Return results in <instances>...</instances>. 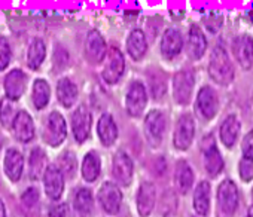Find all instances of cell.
Segmentation results:
<instances>
[{
  "label": "cell",
  "mask_w": 253,
  "mask_h": 217,
  "mask_svg": "<svg viewBox=\"0 0 253 217\" xmlns=\"http://www.w3.org/2000/svg\"><path fill=\"white\" fill-rule=\"evenodd\" d=\"M210 79L219 86H229L235 80V69L234 63L223 45H216L210 54L209 67H207Z\"/></svg>",
  "instance_id": "1"
},
{
  "label": "cell",
  "mask_w": 253,
  "mask_h": 217,
  "mask_svg": "<svg viewBox=\"0 0 253 217\" xmlns=\"http://www.w3.org/2000/svg\"><path fill=\"white\" fill-rule=\"evenodd\" d=\"M216 199L220 213L226 217H232L240 207V190L235 181L231 179L222 180L217 186Z\"/></svg>",
  "instance_id": "2"
},
{
  "label": "cell",
  "mask_w": 253,
  "mask_h": 217,
  "mask_svg": "<svg viewBox=\"0 0 253 217\" xmlns=\"http://www.w3.org/2000/svg\"><path fill=\"white\" fill-rule=\"evenodd\" d=\"M219 107L220 101L216 89L209 85L203 86L195 98V112L198 113V116L204 121H211L217 115Z\"/></svg>",
  "instance_id": "3"
},
{
  "label": "cell",
  "mask_w": 253,
  "mask_h": 217,
  "mask_svg": "<svg viewBox=\"0 0 253 217\" xmlns=\"http://www.w3.org/2000/svg\"><path fill=\"white\" fill-rule=\"evenodd\" d=\"M195 86V74L192 70L185 69L174 74L173 77V97L174 101L180 106H186L191 103L192 92Z\"/></svg>",
  "instance_id": "4"
},
{
  "label": "cell",
  "mask_w": 253,
  "mask_h": 217,
  "mask_svg": "<svg viewBox=\"0 0 253 217\" xmlns=\"http://www.w3.org/2000/svg\"><path fill=\"white\" fill-rule=\"evenodd\" d=\"M203 164H204L206 173L210 177H217L225 168L223 156L220 150L217 149L211 134L207 136L203 142Z\"/></svg>",
  "instance_id": "5"
},
{
  "label": "cell",
  "mask_w": 253,
  "mask_h": 217,
  "mask_svg": "<svg viewBox=\"0 0 253 217\" xmlns=\"http://www.w3.org/2000/svg\"><path fill=\"white\" fill-rule=\"evenodd\" d=\"M195 137V122L194 118L188 113H183L174 127V133H173V145L177 150H188L194 142Z\"/></svg>",
  "instance_id": "6"
},
{
  "label": "cell",
  "mask_w": 253,
  "mask_h": 217,
  "mask_svg": "<svg viewBox=\"0 0 253 217\" xmlns=\"http://www.w3.org/2000/svg\"><path fill=\"white\" fill-rule=\"evenodd\" d=\"M166 127H167V119L163 112L152 110L151 113H148L145 119V136L151 146L157 147L161 145L164 139Z\"/></svg>",
  "instance_id": "7"
},
{
  "label": "cell",
  "mask_w": 253,
  "mask_h": 217,
  "mask_svg": "<svg viewBox=\"0 0 253 217\" xmlns=\"http://www.w3.org/2000/svg\"><path fill=\"white\" fill-rule=\"evenodd\" d=\"M231 49L235 61L243 70H250L253 67V37L247 35H240L234 37Z\"/></svg>",
  "instance_id": "8"
},
{
  "label": "cell",
  "mask_w": 253,
  "mask_h": 217,
  "mask_svg": "<svg viewBox=\"0 0 253 217\" xmlns=\"http://www.w3.org/2000/svg\"><path fill=\"white\" fill-rule=\"evenodd\" d=\"M148 104V94H146V88L142 82H133L128 88V92H126V98H125V107L126 112H128L130 116H140L145 110V107Z\"/></svg>",
  "instance_id": "9"
},
{
  "label": "cell",
  "mask_w": 253,
  "mask_h": 217,
  "mask_svg": "<svg viewBox=\"0 0 253 217\" xmlns=\"http://www.w3.org/2000/svg\"><path fill=\"white\" fill-rule=\"evenodd\" d=\"M67 136V127L64 118L58 112H52L48 118L46 127L43 130V139L49 146H60Z\"/></svg>",
  "instance_id": "10"
},
{
  "label": "cell",
  "mask_w": 253,
  "mask_h": 217,
  "mask_svg": "<svg viewBox=\"0 0 253 217\" xmlns=\"http://www.w3.org/2000/svg\"><path fill=\"white\" fill-rule=\"evenodd\" d=\"M107 61L103 69V79L107 83H116L125 70V60L119 49L110 48L106 54Z\"/></svg>",
  "instance_id": "11"
},
{
  "label": "cell",
  "mask_w": 253,
  "mask_h": 217,
  "mask_svg": "<svg viewBox=\"0 0 253 217\" xmlns=\"http://www.w3.org/2000/svg\"><path fill=\"white\" fill-rule=\"evenodd\" d=\"M240 133H241V122H240L238 116L234 113L228 115L220 124L219 140L226 149H232L240 139Z\"/></svg>",
  "instance_id": "12"
},
{
  "label": "cell",
  "mask_w": 253,
  "mask_h": 217,
  "mask_svg": "<svg viewBox=\"0 0 253 217\" xmlns=\"http://www.w3.org/2000/svg\"><path fill=\"white\" fill-rule=\"evenodd\" d=\"M186 51L188 57L194 61L201 60L207 51V37L201 27L197 24H192L188 33V40H186Z\"/></svg>",
  "instance_id": "13"
},
{
  "label": "cell",
  "mask_w": 253,
  "mask_h": 217,
  "mask_svg": "<svg viewBox=\"0 0 253 217\" xmlns=\"http://www.w3.org/2000/svg\"><path fill=\"white\" fill-rule=\"evenodd\" d=\"M113 177L115 180L122 184V186H128L133 180V171H134V165L131 158L124 153V152H118L113 158Z\"/></svg>",
  "instance_id": "14"
},
{
  "label": "cell",
  "mask_w": 253,
  "mask_h": 217,
  "mask_svg": "<svg viewBox=\"0 0 253 217\" xmlns=\"http://www.w3.org/2000/svg\"><path fill=\"white\" fill-rule=\"evenodd\" d=\"M98 201L107 214H116L121 208L122 193L116 184L106 181L98 192Z\"/></svg>",
  "instance_id": "15"
},
{
  "label": "cell",
  "mask_w": 253,
  "mask_h": 217,
  "mask_svg": "<svg viewBox=\"0 0 253 217\" xmlns=\"http://www.w3.org/2000/svg\"><path fill=\"white\" fill-rule=\"evenodd\" d=\"M72 130L73 136L79 143L88 140L91 133V113L85 106L76 108V112L72 116Z\"/></svg>",
  "instance_id": "16"
},
{
  "label": "cell",
  "mask_w": 253,
  "mask_h": 217,
  "mask_svg": "<svg viewBox=\"0 0 253 217\" xmlns=\"http://www.w3.org/2000/svg\"><path fill=\"white\" fill-rule=\"evenodd\" d=\"M107 54V48L104 43V39L97 30H92L86 36L85 42V55L92 64H98L104 60Z\"/></svg>",
  "instance_id": "17"
},
{
  "label": "cell",
  "mask_w": 253,
  "mask_h": 217,
  "mask_svg": "<svg viewBox=\"0 0 253 217\" xmlns=\"http://www.w3.org/2000/svg\"><path fill=\"white\" fill-rule=\"evenodd\" d=\"M192 204H194V211L198 216L206 217L210 213V207H211V186H210L209 181L203 180V181H200L195 186Z\"/></svg>",
  "instance_id": "18"
},
{
  "label": "cell",
  "mask_w": 253,
  "mask_h": 217,
  "mask_svg": "<svg viewBox=\"0 0 253 217\" xmlns=\"http://www.w3.org/2000/svg\"><path fill=\"white\" fill-rule=\"evenodd\" d=\"M45 192L51 199H60L64 190V177L55 165H48L43 174Z\"/></svg>",
  "instance_id": "19"
},
{
  "label": "cell",
  "mask_w": 253,
  "mask_h": 217,
  "mask_svg": "<svg viewBox=\"0 0 253 217\" xmlns=\"http://www.w3.org/2000/svg\"><path fill=\"white\" fill-rule=\"evenodd\" d=\"M183 48V39L180 32L174 30V29H169L166 30V33L163 35V40H161V54L164 55V58L167 60H173L176 58Z\"/></svg>",
  "instance_id": "20"
},
{
  "label": "cell",
  "mask_w": 253,
  "mask_h": 217,
  "mask_svg": "<svg viewBox=\"0 0 253 217\" xmlns=\"http://www.w3.org/2000/svg\"><path fill=\"white\" fill-rule=\"evenodd\" d=\"M155 201H157V189L152 183L145 181L140 184L139 192H137V210L139 214L142 217H148L154 207H155Z\"/></svg>",
  "instance_id": "21"
},
{
  "label": "cell",
  "mask_w": 253,
  "mask_h": 217,
  "mask_svg": "<svg viewBox=\"0 0 253 217\" xmlns=\"http://www.w3.org/2000/svg\"><path fill=\"white\" fill-rule=\"evenodd\" d=\"M27 85V77L21 70H12L5 77V92L8 100L17 101L24 94Z\"/></svg>",
  "instance_id": "22"
},
{
  "label": "cell",
  "mask_w": 253,
  "mask_h": 217,
  "mask_svg": "<svg viewBox=\"0 0 253 217\" xmlns=\"http://www.w3.org/2000/svg\"><path fill=\"white\" fill-rule=\"evenodd\" d=\"M194 179L195 177H194V171L191 165L185 159H180L174 168V184H176L177 192L180 195H186L192 189Z\"/></svg>",
  "instance_id": "23"
},
{
  "label": "cell",
  "mask_w": 253,
  "mask_h": 217,
  "mask_svg": "<svg viewBox=\"0 0 253 217\" xmlns=\"http://www.w3.org/2000/svg\"><path fill=\"white\" fill-rule=\"evenodd\" d=\"M12 128H14L15 137L20 142H23V143H29L35 137V124H33V119L26 112H18L17 113V116H15V119L12 122Z\"/></svg>",
  "instance_id": "24"
},
{
  "label": "cell",
  "mask_w": 253,
  "mask_h": 217,
  "mask_svg": "<svg viewBox=\"0 0 253 217\" xmlns=\"http://www.w3.org/2000/svg\"><path fill=\"white\" fill-rule=\"evenodd\" d=\"M24 170V158L17 149H8L5 155V173L12 181H18L21 179Z\"/></svg>",
  "instance_id": "25"
},
{
  "label": "cell",
  "mask_w": 253,
  "mask_h": 217,
  "mask_svg": "<svg viewBox=\"0 0 253 217\" xmlns=\"http://www.w3.org/2000/svg\"><path fill=\"white\" fill-rule=\"evenodd\" d=\"M97 133L104 146H110L115 143V140L118 137V128H116L113 118L109 113H104L100 118L98 125H97Z\"/></svg>",
  "instance_id": "26"
},
{
  "label": "cell",
  "mask_w": 253,
  "mask_h": 217,
  "mask_svg": "<svg viewBox=\"0 0 253 217\" xmlns=\"http://www.w3.org/2000/svg\"><path fill=\"white\" fill-rule=\"evenodd\" d=\"M126 49L133 60H140L145 57L148 51V42L142 30H133L130 33L128 40H126Z\"/></svg>",
  "instance_id": "27"
},
{
  "label": "cell",
  "mask_w": 253,
  "mask_h": 217,
  "mask_svg": "<svg viewBox=\"0 0 253 217\" xmlns=\"http://www.w3.org/2000/svg\"><path fill=\"white\" fill-rule=\"evenodd\" d=\"M57 97L64 107H70L78 98V86L70 79L63 77L57 83Z\"/></svg>",
  "instance_id": "28"
},
{
  "label": "cell",
  "mask_w": 253,
  "mask_h": 217,
  "mask_svg": "<svg viewBox=\"0 0 253 217\" xmlns=\"http://www.w3.org/2000/svg\"><path fill=\"white\" fill-rule=\"evenodd\" d=\"M101 171V161L97 152H89L85 155L82 162V177L86 181H94Z\"/></svg>",
  "instance_id": "29"
},
{
  "label": "cell",
  "mask_w": 253,
  "mask_h": 217,
  "mask_svg": "<svg viewBox=\"0 0 253 217\" xmlns=\"http://www.w3.org/2000/svg\"><path fill=\"white\" fill-rule=\"evenodd\" d=\"M48 168L46 164V155L42 149H35L30 155V162H29V176L32 180H39L43 174L45 170Z\"/></svg>",
  "instance_id": "30"
},
{
  "label": "cell",
  "mask_w": 253,
  "mask_h": 217,
  "mask_svg": "<svg viewBox=\"0 0 253 217\" xmlns=\"http://www.w3.org/2000/svg\"><path fill=\"white\" fill-rule=\"evenodd\" d=\"M46 48L42 39H33L30 46H29V54H27V64L30 69L36 70L41 67V64L45 60Z\"/></svg>",
  "instance_id": "31"
},
{
  "label": "cell",
  "mask_w": 253,
  "mask_h": 217,
  "mask_svg": "<svg viewBox=\"0 0 253 217\" xmlns=\"http://www.w3.org/2000/svg\"><path fill=\"white\" fill-rule=\"evenodd\" d=\"M49 97H51V91H49L48 82L43 79L36 80L33 85V104H35V107L36 108L46 107V104L49 103Z\"/></svg>",
  "instance_id": "32"
},
{
  "label": "cell",
  "mask_w": 253,
  "mask_h": 217,
  "mask_svg": "<svg viewBox=\"0 0 253 217\" xmlns=\"http://www.w3.org/2000/svg\"><path fill=\"white\" fill-rule=\"evenodd\" d=\"M92 193L88 189H79L75 196V208L81 214H88L92 210Z\"/></svg>",
  "instance_id": "33"
},
{
  "label": "cell",
  "mask_w": 253,
  "mask_h": 217,
  "mask_svg": "<svg viewBox=\"0 0 253 217\" xmlns=\"http://www.w3.org/2000/svg\"><path fill=\"white\" fill-rule=\"evenodd\" d=\"M60 173L67 177H73L75 176V171H76V158L73 153L70 152H66L60 156Z\"/></svg>",
  "instance_id": "34"
},
{
  "label": "cell",
  "mask_w": 253,
  "mask_h": 217,
  "mask_svg": "<svg viewBox=\"0 0 253 217\" xmlns=\"http://www.w3.org/2000/svg\"><path fill=\"white\" fill-rule=\"evenodd\" d=\"M15 112V108L14 106L11 104V101L6 98V100H2V103H0V122H2L5 127H9L12 125L17 113Z\"/></svg>",
  "instance_id": "35"
},
{
  "label": "cell",
  "mask_w": 253,
  "mask_h": 217,
  "mask_svg": "<svg viewBox=\"0 0 253 217\" xmlns=\"http://www.w3.org/2000/svg\"><path fill=\"white\" fill-rule=\"evenodd\" d=\"M238 176L243 183L253 181V158H240L238 162Z\"/></svg>",
  "instance_id": "36"
},
{
  "label": "cell",
  "mask_w": 253,
  "mask_h": 217,
  "mask_svg": "<svg viewBox=\"0 0 253 217\" xmlns=\"http://www.w3.org/2000/svg\"><path fill=\"white\" fill-rule=\"evenodd\" d=\"M204 26L209 32L217 33L220 30V27L223 26V15L216 11L210 12L207 17H204Z\"/></svg>",
  "instance_id": "37"
},
{
  "label": "cell",
  "mask_w": 253,
  "mask_h": 217,
  "mask_svg": "<svg viewBox=\"0 0 253 217\" xmlns=\"http://www.w3.org/2000/svg\"><path fill=\"white\" fill-rule=\"evenodd\" d=\"M11 61V48L5 37L0 36V70H5Z\"/></svg>",
  "instance_id": "38"
},
{
  "label": "cell",
  "mask_w": 253,
  "mask_h": 217,
  "mask_svg": "<svg viewBox=\"0 0 253 217\" xmlns=\"http://www.w3.org/2000/svg\"><path fill=\"white\" fill-rule=\"evenodd\" d=\"M38 201H39V190L36 189V187H30V189H27L24 193H23V196H21V202H23V205L26 207V208H35V205L38 204Z\"/></svg>",
  "instance_id": "39"
},
{
  "label": "cell",
  "mask_w": 253,
  "mask_h": 217,
  "mask_svg": "<svg viewBox=\"0 0 253 217\" xmlns=\"http://www.w3.org/2000/svg\"><path fill=\"white\" fill-rule=\"evenodd\" d=\"M241 156L253 158V130L246 133V136L241 140Z\"/></svg>",
  "instance_id": "40"
},
{
  "label": "cell",
  "mask_w": 253,
  "mask_h": 217,
  "mask_svg": "<svg viewBox=\"0 0 253 217\" xmlns=\"http://www.w3.org/2000/svg\"><path fill=\"white\" fill-rule=\"evenodd\" d=\"M69 214V208H67V204H55L51 207L48 216L49 217H67Z\"/></svg>",
  "instance_id": "41"
},
{
  "label": "cell",
  "mask_w": 253,
  "mask_h": 217,
  "mask_svg": "<svg viewBox=\"0 0 253 217\" xmlns=\"http://www.w3.org/2000/svg\"><path fill=\"white\" fill-rule=\"evenodd\" d=\"M0 217H6V210H5L3 201H0Z\"/></svg>",
  "instance_id": "42"
},
{
  "label": "cell",
  "mask_w": 253,
  "mask_h": 217,
  "mask_svg": "<svg viewBox=\"0 0 253 217\" xmlns=\"http://www.w3.org/2000/svg\"><path fill=\"white\" fill-rule=\"evenodd\" d=\"M246 217H253V204L249 207V210H247V214H246Z\"/></svg>",
  "instance_id": "43"
},
{
  "label": "cell",
  "mask_w": 253,
  "mask_h": 217,
  "mask_svg": "<svg viewBox=\"0 0 253 217\" xmlns=\"http://www.w3.org/2000/svg\"><path fill=\"white\" fill-rule=\"evenodd\" d=\"M2 145H3V140H2V134H0V149H2Z\"/></svg>",
  "instance_id": "44"
},
{
  "label": "cell",
  "mask_w": 253,
  "mask_h": 217,
  "mask_svg": "<svg viewBox=\"0 0 253 217\" xmlns=\"http://www.w3.org/2000/svg\"><path fill=\"white\" fill-rule=\"evenodd\" d=\"M249 17H250V21H252V23H253V11H252V12H250V14H249Z\"/></svg>",
  "instance_id": "45"
},
{
  "label": "cell",
  "mask_w": 253,
  "mask_h": 217,
  "mask_svg": "<svg viewBox=\"0 0 253 217\" xmlns=\"http://www.w3.org/2000/svg\"><path fill=\"white\" fill-rule=\"evenodd\" d=\"M252 201H253V189H252Z\"/></svg>",
  "instance_id": "46"
}]
</instances>
